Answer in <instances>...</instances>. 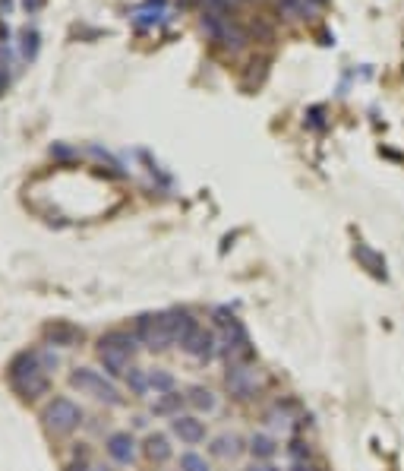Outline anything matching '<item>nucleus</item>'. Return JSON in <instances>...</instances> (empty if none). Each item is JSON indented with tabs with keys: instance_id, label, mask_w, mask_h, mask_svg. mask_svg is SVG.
Returning a JSON list of instances; mask_svg holds the SVG:
<instances>
[{
	"instance_id": "nucleus-5",
	"label": "nucleus",
	"mask_w": 404,
	"mask_h": 471,
	"mask_svg": "<svg viewBox=\"0 0 404 471\" xmlns=\"http://www.w3.org/2000/svg\"><path fill=\"white\" fill-rule=\"evenodd\" d=\"M170 433L187 446H199L208 437V427L196 414H177V418H170Z\"/></svg>"
},
{
	"instance_id": "nucleus-23",
	"label": "nucleus",
	"mask_w": 404,
	"mask_h": 471,
	"mask_svg": "<svg viewBox=\"0 0 404 471\" xmlns=\"http://www.w3.org/2000/svg\"><path fill=\"white\" fill-rule=\"evenodd\" d=\"M202 4H206L208 10H224L227 4H231V0H202Z\"/></svg>"
},
{
	"instance_id": "nucleus-4",
	"label": "nucleus",
	"mask_w": 404,
	"mask_h": 471,
	"mask_svg": "<svg viewBox=\"0 0 404 471\" xmlns=\"http://www.w3.org/2000/svg\"><path fill=\"white\" fill-rule=\"evenodd\" d=\"M136 338L152 351H164L174 345V332H170V317L168 313H142L136 319Z\"/></svg>"
},
{
	"instance_id": "nucleus-27",
	"label": "nucleus",
	"mask_w": 404,
	"mask_h": 471,
	"mask_svg": "<svg viewBox=\"0 0 404 471\" xmlns=\"http://www.w3.org/2000/svg\"><path fill=\"white\" fill-rule=\"evenodd\" d=\"M316 4H319V0H316Z\"/></svg>"
},
{
	"instance_id": "nucleus-20",
	"label": "nucleus",
	"mask_w": 404,
	"mask_h": 471,
	"mask_svg": "<svg viewBox=\"0 0 404 471\" xmlns=\"http://www.w3.org/2000/svg\"><path fill=\"white\" fill-rule=\"evenodd\" d=\"M126 386H130L136 395H145V392H149V373L139 370V367H130V370H126Z\"/></svg>"
},
{
	"instance_id": "nucleus-12",
	"label": "nucleus",
	"mask_w": 404,
	"mask_h": 471,
	"mask_svg": "<svg viewBox=\"0 0 404 471\" xmlns=\"http://www.w3.org/2000/svg\"><path fill=\"white\" fill-rule=\"evenodd\" d=\"M142 452H145V458L155 462V465L168 462V458H170V439L164 437V433H149L145 443H142Z\"/></svg>"
},
{
	"instance_id": "nucleus-24",
	"label": "nucleus",
	"mask_w": 404,
	"mask_h": 471,
	"mask_svg": "<svg viewBox=\"0 0 404 471\" xmlns=\"http://www.w3.org/2000/svg\"><path fill=\"white\" fill-rule=\"evenodd\" d=\"M290 471H319V468L309 465V462H294V465H290Z\"/></svg>"
},
{
	"instance_id": "nucleus-3",
	"label": "nucleus",
	"mask_w": 404,
	"mask_h": 471,
	"mask_svg": "<svg viewBox=\"0 0 404 471\" xmlns=\"http://www.w3.org/2000/svg\"><path fill=\"white\" fill-rule=\"evenodd\" d=\"M69 386L79 389L82 395H92V399H98V402H107V405H120L117 386H114L111 380H105V376L92 367H76L73 373H69Z\"/></svg>"
},
{
	"instance_id": "nucleus-17",
	"label": "nucleus",
	"mask_w": 404,
	"mask_h": 471,
	"mask_svg": "<svg viewBox=\"0 0 404 471\" xmlns=\"http://www.w3.org/2000/svg\"><path fill=\"white\" fill-rule=\"evenodd\" d=\"M278 7H281L284 16H290V20H300V16H313L316 0H278Z\"/></svg>"
},
{
	"instance_id": "nucleus-21",
	"label": "nucleus",
	"mask_w": 404,
	"mask_h": 471,
	"mask_svg": "<svg viewBox=\"0 0 404 471\" xmlns=\"http://www.w3.org/2000/svg\"><path fill=\"white\" fill-rule=\"evenodd\" d=\"M177 465H180V471H212L208 462H206V456H199V452H193V449L183 452Z\"/></svg>"
},
{
	"instance_id": "nucleus-14",
	"label": "nucleus",
	"mask_w": 404,
	"mask_h": 471,
	"mask_svg": "<svg viewBox=\"0 0 404 471\" xmlns=\"http://www.w3.org/2000/svg\"><path fill=\"white\" fill-rule=\"evenodd\" d=\"M278 449H281V446H278L269 433H252V437H250V452H252L256 462H271Z\"/></svg>"
},
{
	"instance_id": "nucleus-15",
	"label": "nucleus",
	"mask_w": 404,
	"mask_h": 471,
	"mask_svg": "<svg viewBox=\"0 0 404 471\" xmlns=\"http://www.w3.org/2000/svg\"><path fill=\"white\" fill-rule=\"evenodd\" d=\"M183 405H187V395L174 389V392H164L161 399H155V405H152V414H170V418H177Z\"/></svg>"
},
{
	"instance_id": "nucleus-19",
	"label": "nucleus",
	"mask_w": 404,
	"mask_h": 471,
	"mask_svg": "<svg viewBox=\"0 0 404 471\" xmlns=\"http://www.w3.org/2000/svg\"><path fill=\"white\" fill-rule=\"evenodd\" d=\"M149 389H155L158 395L174 392V376L168 370H149Z\"/></svg>"
},
{
	"instance_id": "nucleus-2",
	"label": "nucleus",
	"mask_w": 404,
	"mask_h": 471,
	"mask_svg": "<svg viewBox=\"0 0 404 471\" xmlns=\"http://www.w3.org/2000/svg\"><path fill=\"white\" fill-rule=\"evenodd\" d=\"M41 418H44L48 433H54V437H67V433H73L76 427L82 424V408L76 405L73 399H67V395H57V399L44 408Z\"/></svg>"
},
{
	"instance_id": "nucleus-9",
	"label": "nucleus",
	"mask_w": 404,
	"mask_h": 471,
	"mask_svg": "<svg viewBox=\"0 0 404 471\" xmlns=\"http://www.w3.org/2000/svg\"><path fill=\"white\" fill-rule=\"evenodd\" d=\"M98 357H101V364H105V370H107L111 376H123L126 370H130L133 351L114 348V345H101V342H98Z\"/></svg>"
},
{
	"instance_id": "nucleus-16",
	"label": "nucleus",
	"mask_w": 404,
	"mask_h": 471,
	"mask_svg": "<svg viewBox=\"0 0 404 471\" xmlns=\"http://www.w3.org/2000/svg\"><path fill=\"white\" fill-rule=\"evenodd\" d=\"M187 405H193L196 411H215L218 399H215V392L206 389V386H189L187 389Z\"/></svg>"
},
{
	"instance_id": "nucleus-1",
	"label": "nucleus",
	"mask_w": 404,
	"mask_h": 471,
	"mask_svg": "<svg viewBox=\"0 0 404 471\" xmlns=\"http://www.w3.org/2000/svg\"><path fill=\"white\" fill-rule=\"evenodd\" d=\"M10 383L22 399H38V395L48 392L50 380L44 373L41 361H38V351H25L10 364Z\"/></svg>"
},
{
	"instance_id": "nucleus-11",
	"label": "nucleus",
	"mask_w": 404,
	"mask_h": 471,
	"mask_svg": "<svg viewBox=\"0 0 404 471\" xmlns=\"http://www.w3.org/2000/svg\"><path fill=\"white\" fill-rule=\"evenodd\" d=\"M168 317H170V332H174L177 345H183L196 329H199V319H196L189 310H168Z\"/></svg>"
},
{
	"instance_id": "nucleus-26",
	"label": "nucleus",
	"mask_w": 404,
	"mask_h": 471,
	"mask_svg": "<svg viewBox=\"0 0 404 471\" xmlns=\"http://www.w3.org/2000/svg\"><path fill=\"white\" fill-rule=\"evenodd\" d=\"M38 4H41V0H25V7H29V10H35Z\"/></svg>"
},
{
	"instance_id": "nucleus-6",
	"label": "nucleus",
	"mask_w": 404,
	"mask_h": 471,
	"mask_svg": "<svg viewBox=\"0 0 404 471\" xmlns=\"http://www.w3.org/2000/svg\"><path fill=\"white\" fill-rule=\"evenodd\" d=\"M224 386L234 399H250V395L256 392V373H252L246 364H227Z\"/></svg>"
},
{
	"instance_id": "nucleus-7",
	"label": "nucleus",
	"mask_w": 404,
	"mask_h": 471,
	"mask_svg": "<svg viewBox=\"0 0 404 471\" xmlns=\"http://www.w3.org/2000/svg\"><path fill=\"white\" fill-rule=\"evenodd\" d=\"M105 449L117 465H130L133 456H136V439H133L130 430H114L111 437H107Z\"/></svg>"
},
{
	"instance_id": "nucleus-10",
	"label": "nucleus",
	"mask_w": 404,
	"mask_h": 471,
	"mask_svg": "<svg viewBox=\"0 0 404 471\" xmlns=\"http://www.w3.org/2000/svg\"><path fill=\"white\" fill-rule=\"evenodd\" d=\"M44 338H48L50 345H60V348H73V345L82 342V329H76L73 323H63V319H57V323L44 326Z\"/></svg>"
},
{
	"instance_id": "nucleus-8",
	"label": "nucleus",
	"mask_w": 404,
	"mask_h": 471,
	"mask_svg": "<svg viewBox=\"0 0 404 471\" xmlns=\"http://www.w3.org/2000/svg\"><path fill=\"white\" fill-rule=\"evenodd\" d=\"M183 351H187L189 357H196V361H208V357L215 354V348H218V338H215V332H208V329H196L193 336L187 338V342L180 345Z\"/></svg>"
},
{
	"instance_id": "nucleus-18",
	"label": "nucleus",
	"mask_w": 404,
	"mask_h": 471,
	"mask_svg": "<svg viewBox=\"0 0 404 471\" xmlns=\"http://www.w3.org/2000/svg\"><path fill=\"white\" fill-rule=\"evenodd\" d=\"M98 342H101V345H114V348L136 351V336H130V332H120V329H114V332H105V336H101Z\"/></svg>"
},
{
	"instance_id": "nucleus-22",
	"label": "nucleus",
	"mask_w": 404,
	"mask_h": 471,
	"mask_svg": "<svg viewBox=\"0 0 404 471\" xmlns=\"http://www.w3.org/2000/svg\"><path fill=\"white\" fill-rule=\"evenodd\" d=\"M246 471H281L278 465H271V462H252Z\"/></svg>"
},
{
	"instance_id": "nucleus-25",
	"label": "nucleus",
	"mask_w": 404,
	"mask_h": 471,
	"mask_svg": "<svg viewBox=\"0 0 404 471\" xmlns=\"http://www.w3.org/2000/svg\"><path fill=\"white\" fill-rule=\"evenodd\" d=\"M67 471H95V465H86V462H73Z\"/></svg>"
},
{
	"instance_id": "nucleus-13",
	"label": "nucleus",
	"mask_w": 404,
	"mask_h": 471,
	"mask_svg": "<svg viewBox=\"0 0 404 471\" xmlns=\"http://www.w3.org/2000/svg\"><path fill=\"white\" fill-rule=\"evenodd\" d=\"M208 452H212L215 458H237L240 452H243V439L234 437V433L215 437V439H212V446H208Z\"/></svg>"
}]
</instances>
